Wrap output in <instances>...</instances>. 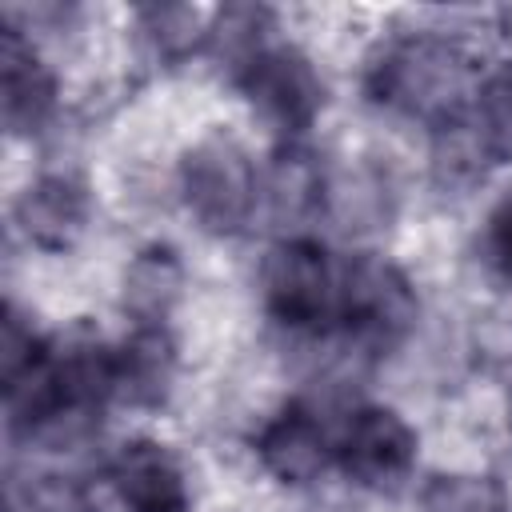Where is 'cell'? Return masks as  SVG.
<instances>
[{"label": "cell", "instance_id": "obj_1", "mask_svg": "<svg viewBox=\"0 0 512 512\" xmlns=\"http://www.w3.org/2000/svg\"><path fill=\"white\" fill-rule=\"evenodd\" d=\"M364 96L384 112L436 128L472 108V56L448 32H396L380 40L364 60Z\"/></svg>", "mask_w": 512, "mask_h": 512}, {"label": "cell", "instance_id": "obj_2", "mask_svg": "<svg viewBox=\"0 0 512 512\" xmlns=\"http://www.w3.org/2000/svg\"><path fill=\"white\" fill-rule=\"evenodd\" d=\"M416 320H420V292L392 256L376 248H360L340 260L336 332L356 352H388L404 344Z\"/></svg>", "mask_w": 512, "mask_h": 512}, {"label": "cell", "instance_id": "obj_3", "mask_svg": "<svg viewBox=\"0 0 512 512\" xmlns=\"http://www.w3.org/2000/svg\"><path fill=\"white\" fill-rule=\"evenodd\" d=\"M180 204L204 236H240L260 212V168L232 132H208L180 152Z\"/></svg>", "mask_w": 512, "mask_h": 512}, {"label": "cell", "instance_id": "obj_4", "mask_svg": "<svg viewBox=\"0 0 512 512\" xmlns=\"http://www.w3.org/2000/svg\"><path fill=\"white\" fill-rule=\"evenodd\" d=\"M256 284H260L264 312L292 336H320L336 328L340 264L320 240L296 232L268 244Z\"/></svg>", "mask_w": 512, "mask_h": 512}, {"label": "cell", "instance_id": "obj_5", "mask_svg": "<svg viewBox=\"0 0 512 512\" xmlns=\"http://www.w3.org/2000/svg\"><path fill=\"white\" fill-rule=\"evenodd\" d=\"M236 88L252 116L280 136V144L300 140L328 108V80L316 60L304 48L280 40L236 80Z\"/></svg>", "mask_w": 512, "mask_h": 512}, {"label": "cell", "instance_id": "obj_6", "mask_svg": "<svg viewBox=\"0 0 512 512\" xmlns=\"http://www.w3.org/2000/svg\"><path fill=\"white\" fill-rule=\"evenodd\" d=\"M420 460V432L392 404H356L336 436L340 472L368 492H396Z\"/></svg>", "mask_w": 512, "mask_h": 512}, {"label": "cell", "instance_id": "obj_7", "mask_svg": "<svg viewBox=\"0 0 512 512\" xmlns=\"http://www.w3.org/2000/svg\"><path fill=\"white\" fill-rule=\"evenodd\" d=\"M252 452L260 468L284 484V488H308L316 484L328 464L336 460V440L328 424L320 420V408L308 400H288L280 404L256 432Z\"/></svg>", "mask_w": 512, "mask_h": 512}, {"label": "cell", "instance_id": "obj_8", "mask_svg": "<svg viewBox=\"0 0 512 512\" xmlns=\"http://www.w3.org/2000/svg\"><path fill=\"white\" fill-rule=\"evenodd\" d=\"M104 484L120 512H188L192 504L180 456L152 436L124 440L104 464Z\"/></svg>", "mask_w": 512, "mask_h": 512}, {"label": "cell", "instance_id": "obj_9", "mask_svg": "<svg viewBox=\"0 0 512 512\" xmlns=\"http://www.w3.org/2000/svg\"><path fill=\"white\" fill-rule=\"evenodd\" d=\"M60 108V80L36 40L8 24L0 36V116L12 136H40Z\"/></svg>", "mask_w": 512, "mask_h": 512}, {"label": "cell", "instance_id": "obj_10", "mask_svg": "<svg viewBox=\"0 0 512 512\" xmlns=\"http://www.w3.org/2000/svg\"><path fill=\"white\" fill-rule=\"evenodd\" d=\"M12 224L24 236V244L40 252H52V256L72 252L92 224L88 184L72 172H44L28 180L12 204Z\"/></svg>", "mask_w": 512, "mask_h": 512}, {"label": "cell", "instance_id": "obj_11", "mask_svg": "<svg viewBox=\"0 0 512 512\" xmlns=\"http://www.w3.org/2000/svg\"><path fill=\"white\" fill-rule=\"evenodd\" d=\"M328 168L300 140L276 144L268 164L260 168V212L280 228H304L324 216Z\"/></svg>", "mask_w": 512, "mask_h": 512}, {"label": "cell", "instance_id": "obj_12", "mask_svg": "<svg viewBox=\"0 0 512 512\" xmlns=\"http://www.w3.org/2000/svg\"><path fill=\"white\" fill-rule=\"evenodd\" d=\"M180 376V352L168 324L132 328L116 344V400L128 408L156 412L172 400Z\"/></svg>", "mask_w": 512, "mask_h": 512}, {"label": "cell", "instance_id": "obj_13", "mask_svg": "<svg viewBox=\"0 0 512 512\" xmlns=\"http://www.w3.org/2000/svg\"><path fill=\"white\" fill-rule=\"evenodd\" d=\"M188 284V268L172 244H144L120 272V308L132 328L168 324Z\"/></svg>", "mask_w": 512, "mask_h": 512}, {"label": "cell", "instance_id": "obj_14", "mask_svg": "<svg viewBox=\"0 0 512 512\" xmlns=\"http://www.w3.org/2000/svg\"><path fill=\"white\" fill-rule=\"evenodd\" d=\"M276 12L264 4H224L208 12V36H204V56L220 76L232 84L276 44Z\"/></svg>", "mask_w": 512, "mask_h": 512}, {"label": "cell", "instance_id": "obj_15", "mask_svg": "<svg viewBox=\"0 0 512 512\" xmlns=\"http://www.w3.org/2000/svg\"><path fill=\"white\" fill-rule=\"evenodd\" d=\"M132 36L152 64L176 68L204 56L208 12L192 4H140L132 8Z\"/></svg>", "mask_w": 512, "mask_h": 512}, {"label": "cell", "instance_id": "obj_16", "mask_svg": "<svg viewBox=\"0 0 512 512\" xmlns=\"http://www.w3.org/2000/svg\"><path fill=\"white\" fill-rule=\"evenodd\" d=\"M496 164H500V160H496L488 136L480 132L472 108L432 128V140H428V168H432V180H436L440 188H472V184H480Z\"/></svg>", "mask_w": 512, "mask_h": 512}, {"label": "cell", "instance_id": "obj_17", "mask_svg": "<svg viewBox=\"0 0 512 512\" xmlns=\"http://www.w3.org/2000/svg\"><path fill=\"white\" fill-rule=\"evenodd\" d=\"M324 220H332L348 236L376 232V228H384L392 220V192L368 168H352V172H332L328 168Z\"/></svg>", "mask_w": 512, "mask_h": 512}, {"label": "cell", "instance_id": "obj_18", "mask_svg": "<svg viewBox=\"0 0 512 512\" xmlns=\"http://www.w3.org/2000/svg\"><path fill=\"white\" fill-rule=\"evenodd\" d=\"M472 116H476L480 132L488 136L496 160L500 164H512V56L500 60V64H492L476 80Z\"/></svg>", "mask_w": 512, "mask_h": 512}, {"label": "cell", "instance_id": "obj_19", "mask_svg": "<svg viewBox=\"0 0 512 512\" xmlns=\"http://www.w3.org/2000/svg\"><path fill=\"white\" fill-rule=\"evenodd\" d=\"M424 512H508L492 476H436L424 488Z\"/></svg>", "mask_w": 512, "mask_h": 512}, {"label": "cell", "instance_id": "obj_20", "mask_svg": "<svg viewBox=\"0 0 512 512\" xmlns=\"http://www.w3.org/2000/svg\"><path fill=\"white\" fill-rule=\"evenodd\" d=\"M476 260L496 284L512 288V192H504L488 208L480 236H476Z\"/></svg>", "mask_w": 512, "mask_h": 512}, {"label": "cell", "instance_id": "obj_21", "mask_svg": "<svg viewBox=\"0 0 512 512\" xmlns=\"http://www.w3.org/2000/svg\"><path fill=\"white\" fill-rule=\"evenodd\" d=\"M44 344H48V336H40L32 328V320L20 316L16 304H8L4 320H0V384L16 380L24 368H32L40 360Z\"/></svg>", "mask_w": 512, "mask_h": 512}, {"label": "cell", "instance_id": "obj_22", "mask_svg": "<svg viewBox=\"0 0 512 512\" xmlns=\"http://www.w3.org/2000/svg\"><path fill=\"white\" fill-rule=\"evenodd\" d=\"M504 424H508V436H512V384H508V396H504Z\"/></svg>", "mask_w": 512, "mask_h": 512}]
</instances>
